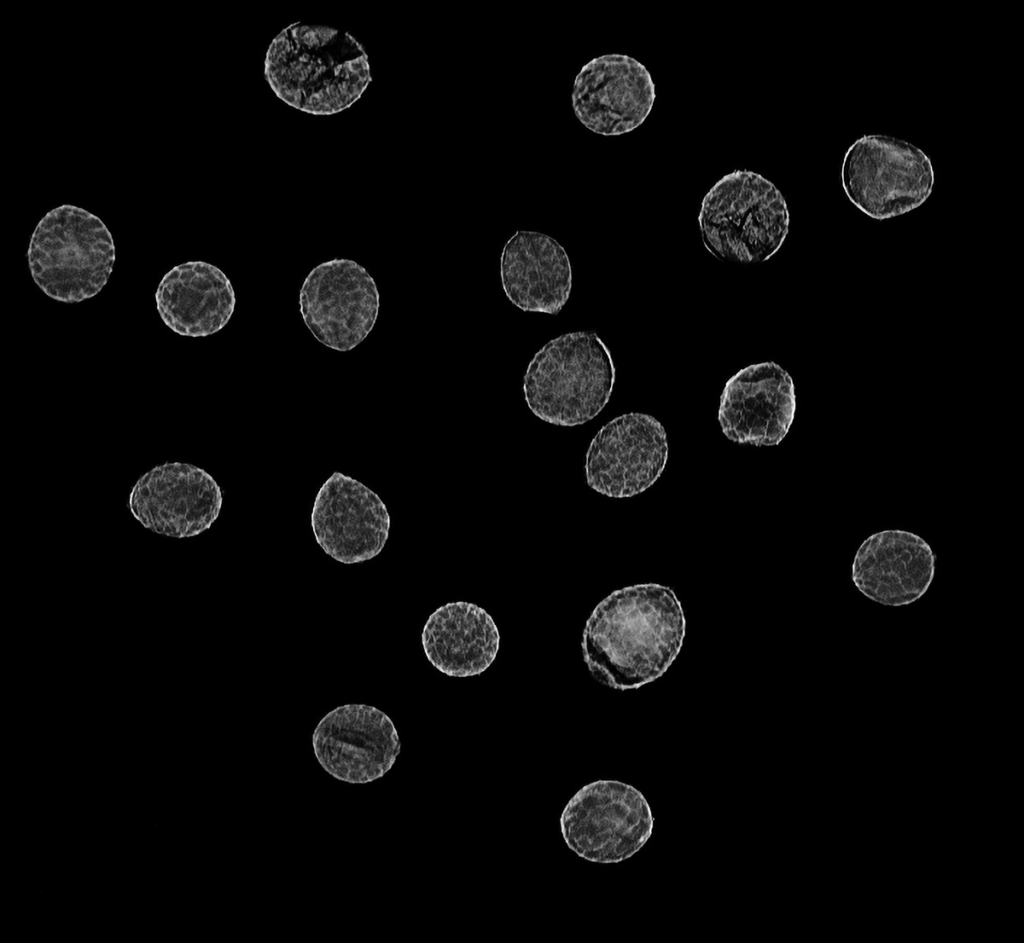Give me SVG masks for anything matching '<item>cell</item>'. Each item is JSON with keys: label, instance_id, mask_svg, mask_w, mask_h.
Masks as SVG:
<instances>
[{"label": "cell", "instance_id": "d6986e66", "mask_svg": "<svg viewBox=\"0 0 1024 943\" xmlns=\"http://www.w3.org/2000/svg\"><path fill=\"white\" fill-rule=\"evenodd\" d=\"M151 479H152V472H149V473H147L146 475H144V476H143V477H142V478L140 479V481H139L138 485H139L140 487H142V486H146V485H148V483L150 482V480H151Z\"/></svg>", "mask_w": 1024, "mask_h": 943}, {"label": "cell", "instance_id": "ac0fdd59", "mask_svg": "<svg viewBox=\"0 0 1024 943\" xmlns=\"http://www.w3.org/2000/svg\"><path fill=\"white\" fill-rule=\"evenodd\" d=\"M139 493L145 499H148V498L151 497V490L149 489V487L147 485L139 487Z\"/></svg>", "mask_w": 1024, "mask_h": 943}, {"label": "cell", "instance_id": "603a6c76", "mask_svg": "<svg viewBox=\"0 0 1024 943\" xmlns=\"http://www.w3.org/2000/svg\"><path fill=\"white\" fill-rule=\"evenodd\" d=\"M326 69H327V67L325 65H320L318 72L320 74H322V73H324L326 71Z\"/></svg>", "mask_w": 1024, "mask_h": 943}, {"label": "cell", "instance_id": "ba28073f", "mask_svg": "<svg viewBox=\"0 0 1024 943\" xmlns=\"http://www.w3.org/2000/svg\"><path fill=\"white\" fill-rule=\"evenodd\" d=\"M667 434L653 416L628 413L605 424L585 458L587 485L613 498L632 497L652 486L668 458Z\"/></svg>", "mask_w": 1024, "mask_h": 943}, {"label": "cell", "instance_id": "8fae6325", "mask_svg": "<svg viewBox=\"0 0 1024 943\" xmlns=\"http://www.w3.org/2000/svg\"><path fill=\"white\" fill-rule=\"evenodd\" d=\"M655 97V85L643 64L627 55L608 54L592 59L577 74L572 106L586 128L614 136L641 125Z\"/></svg>", "mask_w": 1024, "mask_h": 943}, {"label": "cell", "instance_id": "7402d4cb", "mask_svg": "<svg viewBox=\"0 0 1024 943\" xmlns=\"http://www.w3.org/2000/svg\"><path fill=\"white\" fill-rule=\"evenodd\" d=\"M298 64H299V61H292V62L290 63V69H293V70H295V69H296V67L298 66Z\"/></svg>", "mask_w": 1024, "mask_h": 943}, {"label": "cell", "instance_id": "ffe728a7", "mask_svg": "<svg viewBox=\"0 0 1024 943\" xmlns=\"http://www.w3.org/2000/svg\"><path fill=\"white\" fill-rule=\"evenodd\" d=\"M159 514H160V516H161V517H162V518H163L164 520H166L167 522H168V521L170 520V518H171V513H170L169 511L165 510L164 508H161V509L159 510Z\"/></svg>", "mask_w": 1024, "mask_h": 943}, {"label": "cell", "instance_id": "e0dca14e", "mask_svg": "<svg viewBox=\"0 0 1024 943\" xmlns=\"http://www.w3.org/2000/svg\"><path fill=\"white\" fill-rule=\"evenodd\" d=\"M163 475H164L163 466L162 467H157V468H155L152 471V479H155V480L160 479V478L163 477Z\"/></svg>", "mask_w": 1024, "mask_h": 943}, {"label": "cell", "instance_id": "2e32d148", "mask_svg": "<svg viewBox=\"0 0 1024 943\" xmlns=\"http://www.w3.org/2000/svg\"><path fill=\"white\" fill-rule=\"evenodd\" d=\"M934 555L919 536L903 530H885L870 536L860 546L853 578L860 589L876 591L912 579L920 591L929 585L934 572ZM903 587V586H902Z\"/></svg>", "mask_w": 1024, "mask_h": 943}, {"label": "cell", "instance_id": "9c48e42d", "mask_svg": "<svg viewBox=\"0 0 1024 943\" xmlns=\"http://www.w3.org/2000/svg\"><path fill=\"white\" fill-rule=\"evenodd\" d=\"M312 744L324 770L352 784L382 777L400 752L392 720L365 704H345L328 712L317 724Z\"/></svg>", "mask_w": 1024, "mask_h": 943}, {"label": "cell", "instance_id": "4fadbf2b", "mask_svg": "<svg viewBox=\"0 0 1024 943\" xmlns=\"http://www.w3.org/2000/svg\"><path fill=\"white\" fill-rule=\"evenodd\" d=\"M500 278L509 301L525 312L556 315L569 299L572 268L563 246L536 231H516L500 257Z\"/></svg>", "mask_w": 1024, "mask_h": 943}, {"label": "cell", "instance_id": "5bb4252c", "mask_svg": "<svg viewBox=\"0 0 1024 943\" xmlns=\"http://www.w3.org/2000/svg\"><path fill=\"white\" fill-rule=\"evenodd\" d=\"M429 662L451 677L484 672L496 658L500 636L492 617L476 604L457 601L436 609L422 631Z\"/></svg>", "mask_w": 1024, "mask_h": 943}, {"label": "cell", "instance_id": "30bf717a", "mask_svg": "<svg viewBox=\"0 0 1024 943\" xmlns=\"http://www.w3.org/2000/svg\"><path fill=\"white\" fill-rule=\"evenodd\" d=\"M311 526L327 555L343 564H355L381 552L389 536L390 516L376 493L336 471L315 497Z\"/></svg>", "mask_w": 1024, "mask_h": 943}, {"label": "cell", "instance_id": "8992f818", "mask_svg": "<svg viewBox=\"0 0 1024 943\" xmlns=\"http://www.w3.org/2000/svg\"><path fill=\"white\" fill-rule=\"evenodd\" d=\"M654 818L644 795L617 780L583 786L560 816L567 846L596 863H618L632 857L652 835Z\"/></svg>", "mask_w": 1024, "mask_h": 943}, {"label": "cell", "instance_id": "cb8c5ba5", "mask_svg": "<svg viewBox=\"0 0 1024 943\" xmlns=\"http://www.w3.org/2000/svg\"><path fill=\"white\" fill-rule=\"evenodd\" d=\"M302 56L305 59V63H308V61H310L309 60V55L307 53H304Z\"/></svg>", "mask_w": 1024, "mask_h": 943}, {"label": "cell", "instance_id": "44dd1931", "mask_svg": "<svg viewBox=\"0 0 1024 943\" xmlns=\"http://www.w3.org/2000/svg\"><path fill=\"white\" fill-rule=\"evenodd\" d=\"M292 37L294 39H296V38L299 39L300 38V28L299 27H295V28L292 29Z\"/></svg>", "mask_w": 1024, "mask_h": 943}, {"label": "cell", "instance_id": "6da1fadb", "mask_svg": "<svg viewBox=\"0 0 1024 943\" xmlns=\"http://www.w3.org/2000/svg\"><path fill=\"white\" fill-rule=\"evenodd\" d=\"M684 636V612L670 588L629 586L612 592L591 613L583 630V659L602 684L638 688L667 670Z\"/></svg>", "mask_w": 1024, "mask_h": 943}, {"label": "cell", "instance_id": "7c38bea8", "mask_svg": "<svg viewBox=\"0 0 1024 943\" xmlns=\"http://www.w3.org/2000/svg\"><path fill=\"white\" fill-rule=\"evenodd\" d=\"M795 410L791 376L768 361L749 365L726 382L718 421L724 435L733 442L774 446L788 433Z\"/></svg>", "mask_w": 1024, "mask_h": 943}, {"label": "cell", "instance_id": "277c9868", "mask_svg": "<svg viewBox=\"0 0 1024 943\" xmlns=\"http://www.w3.org/2000/svg\"><path fill=\"white\" fill-rule=\"evenodd\" d=\"M113 261L106 226L76 206L62 205L47 213L31 237L32 275L48 296L58 300L93 297L106 284Z\"/></svg>", "mask_w": 1024, "mask_h": 943}, {"label": "cell", "instance_id": "d4e9b609", "mask_svg": "<svg viewBox=\"0 0 1024 943\" xmlns=\"http://www.w3.org/2000/svg\"><path fill=\"white\" fill-rule=\"evenodd\" d=\"M330 84H331V83H330L329 79H325V80H323V85H324L325 87H328V86H329Z\"/></svg>", "mask_w": 1024, "mask_h": 943}, {"label": "cell", "instance_id": "5b68a950", "mask_svg": "<svg viewBox=\"0 0 1024 943\" xmlns=\"http://www.w3.org/2000/svg\"><path fill=\"white\" fill-rule=\"evenodd\" d=\"M843 190L865 215L885 220L921 206L931 195L935 172L919 147L896 137L870 134L846 151L840 171Z\"/></svg>", "mask_w": 1024, "mask_h": 943}, {"label": "cell", "instance_id": "3957f363", "mask_svg": "<svg viewBox=\"0 0 1024 943\" xmlns=\"http://www.w3.org/2000/svg\"><path fill=\"white\" fill-rule=\"evenodd\" d=\"M699 227L716 258L742 264L763 262L783 244L789 211L782 193L758 173L735 170L702 200Z\"/></svg>", "mask_w": 1024, "mask_h": 943}, {"label": "cell", "instance_id": "52a82bcc", "mask_svg": "<svg viewBox=\"0 0 1024 943\" xmlns=\"http://www.w3.org/2000/svg\"><path fill=\"white\" fill-rule=\"evenodd\" d=\"M299 302L315 338L332 349L348 351L373 328L379 294L366 269L352 260L334 259L310 272Z\"/></svg>", "mask_w": 1024, "mask_h": 943}, {"label": "cell", "instance_id": "7a4b0ae2", "mask_svg": "<svg viewBox=\"0 0 1024 943\" xmlns=\"http://www.w3.org/2000/svg\"><path fill=\"white\" fill-rule=\"evenodd\" d=\"M615 382L609 349L593 331L560 335L532 358L523 377L531 412L549 424L573 427L597 416Z\"/></svg>", "mask_w": 1024, "mask_h": 943}, {"label": "cell", "instance_id": "4316f807", "mask_svg": "<svg viewBox=\"0 0 1024 943\" xmlns=\"http://www.w3.org/2000/svg\"><path fill=\"white\" fill-rule=\"evenodd\" d=\"M317 63H318V64H322V60H321L320 58H319V59H317Z\"/></svg>", "mask_w": 1024, "mask_h": 943}, {"label": "cell", "instance_id": "484cf974", "mask_svg": "<svg viewBox=\"0 0 1024 943\" xmlns=\"http://www.w3.org/2000/svg\"><path fill=\"white\" fill-rule=\"evenodd\" d=\"M313 68H314V67H313L312 65H310V64H308V65L306 66V69H307V71H308V73H309V74L311 73V71H312V69H313Z\"/></svg>", "mask_w": 1024, "mask_h": 943}, {"label": "cell", "instance_id": "9a60e30c", "mask_svg": "<svg viewBox=\"0 0 1024 943\" xmlns=\"http://www.w3.org/2000/svg\"><path fill=\"white\" fill-rule=\"evenodd\" d=\"M185 296L187 305L165 318L174 331L188 336L215 333L229 321L235 294L229 279L218 268L190 262L171 270L159 285Z\"/></svg>", "mask_w": 1024, "mask_h": 943}]
</instances>
